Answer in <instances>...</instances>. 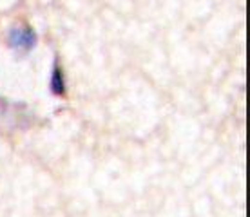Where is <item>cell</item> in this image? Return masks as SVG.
Listing matches in <instances>:
<instances>
[{"label": "cell", "mask_w": 250, "mask_h": 217, "mask_svg": "<svg viewBox=\"0 0 250 217\" xmlns=\"http://www.w3.org/2000/svg\"><path fill=\"white\" fill-rule=\"evenodd\" d=\"M35 43H37V35L29 25L20 24L17 27H13L9 33V45L20 53L31 51L35 47Z\"/></svg>", "instance_id": "1"}, {"label": "cell", "mask_w": 250, "mask_h": 217, "mask_svg": "<svg viewBox=\"0 0 250 217\" xmlns=\"http://www.w3.org/2000/svg\"><path fill=\"white\" fill-rule=\"evenodd\" d=\"M51 93L55 96H63L65 94V81H63L62 69L58 63H55L53 67V76H51Z\"/></svg>", "instance_id": "2"}]
</instances>
